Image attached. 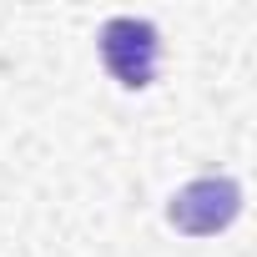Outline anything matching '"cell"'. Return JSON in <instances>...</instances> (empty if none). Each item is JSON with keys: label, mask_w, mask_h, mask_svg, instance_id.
<instances>
[{"label": "cell", "mask_w": 257, "mask_h": 257, "mask_svg": "<svg viewBox=\"0 0 257 257\" xmlns=\"http://www.w3.org/2000/svg\"><path fill=\"white\" fill-rule=\"evenodd\" d=\"M96 46H101V61L111 71L116 86L126 91H147L157 81V66H162V36L152 21H137V16H111L101 31H96Z\"/></svg>", "instance_id": "1"}, {"label": "cell", "mask_w": 257, "mask_h": 257, "mask_svg": "<svg viewBox=\"0 0 257 257\" xmlns=\"http://www.w3.org/2000/svg\"><path fill=\"white\" fill-rule=\"evenodd\" d=\"M237 212H242V187L232 177H197L177 187L167 202V222L187 237H217L237 222Z\"/></svg>", "instance_id": "2"}]
</instances>
